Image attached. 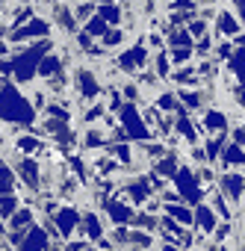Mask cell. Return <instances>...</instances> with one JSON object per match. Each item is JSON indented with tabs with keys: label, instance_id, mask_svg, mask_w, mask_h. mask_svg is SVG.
<instances>
[{
	"label": "cell",
	"instance_id": "1f68e13d",
	"mask_svg": "<svg viewBox=\"0 0 245 251\" xmlns=\"http://www.w3.org/2000/svg\"><path fill=\"white\" fill-rule=\"evenodd\" d=\"M177 130H180V136H186V139H195V130H192V124H189V118H177Z\"/></svg>",
	"mask_w": 245,
	"mask_h": 251
},
{
	"label": "cell",
	"instance_id": "4fadbf2b",
	"mask_svg": "<svg viewBox=\"0 0 245 251\" xmlns=\"http://www.w3.org/2000/svg\"><path fill=\"white\" fill-rule=\"evenodd\" d=\"M192 33L183 27H169V48H192Z\"/></svg>",
	"mask_w": 245,
	"mask_h": 251
},
{
	"label": "cell",
	"instance_id": "8d00e7d4",
	"mask_svg": "<svg viewBox=\"0 0 245 251\" xmlns=\"http://www.w3.org/2000/svg\"><path fill=\"white\" fill-rule=\"evenodd\" d=\"M24 222H30V210H21L18 216H12V219H9V227H18V225H24Z\"/></svg>",
	"mask_w": 245,
	"mask_h": 251
},
{
	"label": "cell",
	"instance_id": "8992f818",
	"mask_svg": "<svg viewBox=\"0 0 245 251\" xmlns=\"http://www.w3.org/2000/svg\"><path fill=\"white\" fill-rule=\"evenodd\" d=\"M48 33H50V21H45V18H33V21L24 24L21 30H12V42H33L36 36L45 39Z\"/></svg>",
	"mask_w": 245,
	"mask_h": 251
},
{
	"label": "cell",
	"instance_id": "7a4b0ae2",
	"mask_svg": "<svg viewBox=\"0 0 245 251\" xmlns=\"http://www.w3.org/2000/svg\"><path fill=\"white\" fill-rule=\"evenodd\" d=\"M3 118L12 121V124H30V121L36 118L33 103H30L9 80L3 83Z\"/></svg>",
	"mask_w": 245,
	"mask_h": 251
},
{
	"label": "cell",
	"instance_id": "52a82bcc",
	"mask_svg": "<svg viewBox=\"0 0 245 251\" xmlns=\"http://www.w3.org/2000/svg\"><path fill=\"white\" fill-rule=\"evenodd\" d=\"M74 86H77L80 98H95L100 92V86H98V80H95V74L89 68H77L74 71Z\"/></svg>",
	"mask_w": 245,
	"mask_h": 251
},
{
	"label": "cell",
	"instance_id": "d4e9b609",
	"mask_svg": "<svg viewBox=\"0 0 245 251\" xmlns=\"http://www.w3.org/2000/svg\"><path fill=\"white\" fill-rule=\"evenodd\" d=\"M83 225H86V233H89L92 239H100L103 227H100V219H98L95 213H86V216H83Z\"/></svg>",
	"mask_w": 245,
	"mask_h": 251
},
{
	"label": "cell",
	"instance_id": "8fae6325",
	"mask_svg": "<svg viewBox=\"0 0 245 251\" xmlns=\"http://www.w3.org/2000/svg\"><path fill=\"white\" fill-rule=\"evenodd\" d=\"M53 21H56L62 30H68V33L77 30V24H80L77 15H74V9H68L65 3H56V6H53Z\"/></svg>",
	"mask_w": 245,
	"mask_h": 251
},
{
	"label": "cell",
	"instance_id": "484cf974",
	"mask_svg": "<svg viewBox=\"0 0 245 251\" xmlns=\"http://www.w3.org/2000/svg\"><path fill=\"white\" fill-rule=\"evenodd\" d=\"M172 62L177 65V68H183L186 62H189V56H192V48H172Z\"/></svg>",
	"mask_w": 245,
	"mask_h": 251
},
{
	"label": "cell",
	"instance_id": "7402d4cb",
	"mask_svg": "<svg viewBox=\"0 0 245 251\" xmlns=\"http://www.w3.org/2000/svg\"><path fill=\"white\" fill-rule=\"evenodd\" d=\"M86 33H89L92 39H103V36L109 33V24H106V21H103L100 15H95V18H92V21L86 24Z\"/></svg>",
	"mask_w": 245,
	"mask_h": 251
},
{
	"label": "cell",
	"instance_id": "d6986e66",
	"mask_svg": "<svg viewBox=\"0 0 245 251\" xmlns=\"http://www.w3.org/2000/svg\"><path fill=\"white\" fill-rule=\"evenodd\" d=\"M221 189H224V192H230L233 198H239V195H242V189H245V180H242L239 175H224V177H221Z\"/></svg>",
	"mask_w": 245,
	"mask_h": 251
},
{
	"label": "cell",
	"instance_id": "5b68a950",
	"mask_svg": "<svg viewBox=\"0 0 245 251\" xmlns=\"http://www.w3.org/2000/svg\"><path fill=\"white\" fill-rule=\"evenodd\" d=\"M174 186H177V195H183L189 204H201L204 192H201V186L195 183V175H192L189 169H180V172L174 175Z\"/></svg>",
	"mask_w": 245,
	"mask_h": 251
},
{
	"label": "cell",
	"instance_id": "2e32d148",
	"mask_svg": "<svg viewBox=\"0 0 245 251\" xmlns=\"http://www.w3.org/2000/svg\"><path fill=\"white\" fill-rule=\"evenodd\" d=\"M204 127H210V130H227V115L221 109H207L204 112Z\"/></svg>",
	"mask_w": 245,
	"mask_h": 251
},
{
	"label": "cell",
	"instance_id": "ba28073f",
	"mask_svg": "<svg viewBox=\"0 0 245 251\" xmlns=\"http://www.w3.org/2000/svg\"><path fill=\"white\" fill-rule=\"evenodd\" d=\"M216 36H239V30H242V21L233 15V12H227V9H221L219 15H216Z\"/></svg>",
	"mask_w": 245,
	"mask_h": 251
},
{
	"label": "cell",
	"instance_id": "9c48e42d",
	"mask_svg": "<svg viewBox=\"0 0 245 251\" xmlns=\"http://www.w3.org/2000/svg\"><path fill=\"white\" fill-rule=\"evenodd\" d=\"M45 248H48V230L33 225L27 230V239L21 242V251H45Z\"/></svg>",
	"mask_w": 245,
	"mask_h": 251
},
{
	"label": "cell",
	"instance_id": "ffe728a7",
	"mask_svg": "<svg viewBox=\"0 0 245 251\" xmlns=\"http://www.w3.org/2000/svg\"><path fill=\"white\" fill-rule=\"evenodd\" d=\"M227 65H230V71L236 74V80H239V83H245V48H236V53L230 56V62H227Z\"/></svg>",
	"mask_w": 245,
	"mask_h": 251
},
{
	"label": "cell",
	"instance_id": "ab89813d",
	"mask_svg": "<svg viewBox=\"0 0 245 251\" xmlns=\"http://www.w3.org/2000/svg\"><path fill=\"white\" fill-rule=\"evenodd\" d=\"M124 98H127V100L139 98V92H136V86H133V83H130V86H124Z\"/></svg>",
	"mask_w": 245,
	"mask_h": 251
},
{
	"label": "cell",
	"instance_id": "e575fe53",
	"mask_svg": "<svg viewBox=\"0 0 245 251\" xmlns=\"http://www.w3.org/2000/svg\"><path fill=\"white\" fill-rule=\"evenodd\" d=\"M18 148H21V151H27V154H36V151H39V142H36V139H30V136H24V139H18Z\"/></svg>",
	"mask_w": 245,
	"mask_h": 251
},
{
	"label": "cell",
	"instance_id": "603a6c76",
	"mask_svg": "<svg viewBox=\"0 0 245 251\" xmlns=\"http://www.w3.org/2000/svg\"><path fill=\"white\" fill-rule=\"evenodd\" d=\"M124 39H127V36H124V30H121V27H109V33L100 39V45L109 50V48H118V45H124Z\"/></svg>",
	"mask_w": 245,
	"mask_h": 251
},
{
	"label": "cell",
	"instance_id": "7bdbcfd3",
	"mask_svg": "<svg viewBox=\"0 0 245 251\" xmlns=\"http://www.w3.org/2000/svg\"><path fill=\"white\" fill-rule=\"evenodd\" d=\"M239 100H242V103H245V89H242V95H239Z\"/></svg>",
	"mask_w": 245,
	"mask_h": 251
},
{
	"label": "cell",
	"instance_id": "4316f807",
	"mask_svg": "<svg viewBox=\"0 0 245 251\" xmlns=\"http://www.w3.org/2000/svg\"><path fill=\"white\" fill-rule=\"evenodd\" d=\"M130 195H133L136 204H142V201L148 198V180H133V183H130Z\"/></svg>",
	"mask_w": 245,
	"mask_h": 251
},
{
	"label": "cell",
	"instance_id": "7dc6e473",
	"mask_svg": "<svg viewBox=\"0 0 245 251\" xmlns=\"http://www.w3.org/2000/svg\"><path fill=\"white\" fill-rule=\"evenodd\" d=\"M242 233H245V230H242Z\"/></svg>",
	"mask_w": 245,
	"mask_h": 251
},
{
	"label": "cell",
	"instance_id": "f546056e",
	"mask_svg": "<svg viewBox=\"0 0 245 251\" xmlns=\"http://www.w3.org/2000/svg\"><path fill=\"white\" fill-rule=\"evenodd\" d=\"M169 12H195V0H172Z\"/></svg>",
	"mask_w": 245,
	"mask_h": 251
},
{
	"label": "cell",
	"instance_id": "b9f144b4",
	"mask_svg": "<svg viewBox=\"0 0 245 251\" xmlns=\"http://www.w3.org/2000/svg\"><path fill=\"white\" fill-rule=\"evenodd\" d=\"M89 3H98V6H106V3H112V0H89Z\"/></svg>",
	"mask_w": 245,
	"mask_h": 251
},
{
	"label": "cell",
	"instance_id": "ac0fdd59",
	"mask_svg": "<svg viewBox=\"0 0 245 251\" xmlns=\"http://www.w3.org/2000/svg\"><path fill=\"white\" fill-rule=\"evenodd\" d=\"M98 15H100L109 27H118V24H121V15H124V12H121L115 3H106V6H98Z\"/></svg>",
	"mask_w": 245,
	"mask_h": 251
},
{
	"label": "cell",
	"instance_id": "ee69618b",
	"mask_svg": "<svg viewBox=\"0 0 245 251\" xmlns=\"http://www.w3.org/2000/svg\"><path fill=\"white\" fill-rule=\"evenodd\" d=\"M204 3H219V0H204Z\"/></svg>",
	"mask_w": 245,
	"mask_h": 251
},
{
	"label": "cell",
	"instance_id": "d590c367",
	"mask_svg": "<svg viewBox=\"0 0 245 251\" xmlns=\"http://www.w3.org/2000/svg\"><path fill=\"white\" fill-rule=\"evenodd\" d=\"M100 142H103V136H100L98 130H89V136H86L83 145H86V148H95V145H100Z\"/></svg>",
	"mask_w": 245,
	"mask_h": 251
},
{
	"label": "cell",
	"instance_id": "7c38bea8",
	"mask_svg": "<svg viewBox=\"0 0 245 251\" xmlns=\"http://www.w3.org/2000/svg\"><path fill=\"white\" fill-rule=\"evenodd\" d=\"M77 222H80V213H77L74 207H62V210L56 213V225H59V233H62V236H68V233L77 227Z\"/></svg>",
	"mask_w": 245,
	"mask_h": 251
},
{
	"label": "cell",
	"instance_id": "bcb514c9",
	"mask_svg": "<svg viewBox=\"0 0 245 251\" xmlns=\"http://www.w3.org/2000/svg\"><path fill=\"white\" fill-rule=\"evenodd\" d=\"M106 251H109V248H106Z\"/></svg>",
	"mask_w": 245,
	"mask_h": 251
},
{
	"label": "cell",
	"instance_id": "3957f363",
	"mask_svg": "<svg viewBox=\"0 0 245 251\" xmlns=\"http://www.w3.org/2000/svg\"><path fill=\"white\" fill-rule=\"evenodd\" d=\"M118 115H121V124H124V130H127L130 139H139V142H148L151 139L145 121H142V115H139V109L133 103H124V106L118 109Z\"/></svg>",
	"mask_w": 245,
	"mask_h": 251
},
{
	"label": "cell",
	"instance_id": "836d02e7",
	"mask_svg": "<svg viewBox=\"0 0 245 251\" xmlns=\"http://www.w3.org/2000/svg\"><path fill=\"white\" fill-rule=\"evenodd\" d=\"M180 98H183L192 109H198V106H201V92H180Z\"/></svg>",
	"mask_w": 245,
	"mask_h": 251
},
{
	"label": "cell",
	"instance_id": "6da1fadb",
	"mask_svg": "<svg viewBox=\"0 0 245 251\" xmlns=\"http://www.w3.org/2000/svg\"><path fill=\"white\" fill-rule=\"evenodd\" d=\"M48 50H50V42L48 39H42L39 45H30V48H24L21 53H15L12 59H3V74H15V80H21V83H27V80H33L36 74H39V65H42V59L48 56Z\"/></svg>",
	"mask_w": 245,
	"mask_h": 251
},
{
	"label": "cell",
	"instance_id": "cb8c5ba5",
	"mask_svg": "<svg viewBox=\"0 0 245 251\" xmlns=\"http://www.w3.org/2000/svg\"><path fill=\"white\" fill-rule=\"evenodd\" d=\"M198 74H201L198 68H186V65H183V68H177V71L172 74V80H174L177 86H183V83H195V80H198Z\"/></svg>",
	"mask_w": 245,
	"mask_h": 251
},
{
	"label": "cell",
	"instance_id": "f1b7e54d",
	"mask_svg": "<svg viewBox=\"0 0 245 251\" xmlns=\"http://www.w3.org/2000/svg\"><path fill=\"white\" fill-rule=\"evenodd\" d=\"M207 27H210V21H204V18H192V21H189V33H192L195 39H204V36H207Z\"/></svg>",
	"mask_w": 245,
	"mask_h": 251
},
{
	"label": "cell",
	"instance_id": "30bf717a",
	"mask_svg": "<svg viewBox=\"0 0 245 251\" xmlns=\"http://www.w3.org/2000/svg\"><path fill=\"white\" fill-rule=\"evenodd\" d=\"M103 210L112 216V222H118V225H124V222H130L133 219V207L130 204H121V201H103Z\"/></svg>",
	"mask_w": 245,
	"mask_h": 251
},
{
	"label": "cell",
	"instance_id": "277c9868",
	"mask_svg": "<svg viewBox=\"0 0 245 251\" xmlns=\"http://www.w3.org/2000/svg\"><path fill=\"white\" fill-rule=\"evenodd\" d=\"M118 68H121V71H130V74H136V71L148 68V48H145V42H142V39H139V42H133V48H127L124 53L118 56Z\"/></svg>",
	"mask_w": 245,
	"mask_h": 251
},
{
	"label": "cell",
	"instance_id": "4dcf8cb0",
	"mask_svg": "<svg viewBox=\"0 0 245 251\" xmlns=\"http://www.w3.org/2000/svg\"><path fill=\"white\" fill-rule=\"evenodd\" d=\"M15 204H18V201H15V195H3V207H0V213H3V219H6V222H9V216L15 213Z\"/></svg>",
	"mask_w": 245,
	"mask_h": 251
},
{
	"label": "cell",
	"instance_id": "9a60e30c",
	"mask_svg": "<svg viewBox=\"0 0 245 251\" xmlns=\"http://www.w3.org/2000/svg\"><path fill=\"white\" fill-rule=\"evenodd\" d=\"M59 71H62V56L59 53H48L42 59V65H39V74L42 77H56Z\"/></svg>",
	"mask_w": 245,
	"mask_h": 251
},
{
	"label": "cell",
	"instance_id": "5bb4252c",
	"mask_svg": "<svg viewBox=\"0 0 245 251\" xmlns=\"http://www.w3.org/2000/svg\"><path fill=\"white\" fill-rule=\"evenodd\" d=\"M195 225L201 227V230H216V213L207 207V204H198V210H195Z\"/></svg>",
	"mask_w": 245,
	"mask_h": 251
},
{
	"label": "cell",
	"instance_id": "e0dca14e",
	"mask_svg": "<svg viewBox=\"0 0 245 251\" xmlns=\"http://www.w3.org/2000/svg\"><path fill=\"white\" fill-rule=\"evenodd\" d=\"M221 160H224V166H245V151H242V145H227L224 151H221Z\"/></svg>",
	"mask_w": 245,
	"mask_h": 251
},
{
	"label": "cell",
	"instance_id": "44dd1931",
	"mask_svg": "<svg viewBox=\"0 0 245 251\" xmlns=\"http://www.w3.org/2000/svg\"><path fill=\"white\" fill-rule=\"evenodd\" d=\"M166 213H169L172 219L183 222V225H192V222H195V213L186 210V207H180V204H166Z\"/></svg>",
	"mask_w": 245,
	"mask_h": 251
},
{
	"label": "cell",
	"instance_id": "60d3db41",
	"mask_svg": "<svg viewBox=\"0 0 245 251\" xmlns=\"http://www.w3.org/2000/svg\"><path fill=\"white\" fill-rule=\"evenodd\" d=\"M236 9H239V21H242V24H245V0H242V3H239V6H236Z\"/></svg>",
	"mask_w": 245,
	"mask_h": 251
},
{
	"label": "cell",
	"instance_id": "f35d334b",
	"mask_svg": "<svg viewBox=\"0 0 245 251\" xmlns=\"http://www.w3.org/2000/svg\"><path fill=\"white\" fill-rule=\"evenodd\" d=\"M213 207H216V213H221V216H230V210H227V207H224V201H221V198H219V195H216V198H213Z\"/></svg>",
	"mask_w": 245,
	"mask_h": 251
},
{
	"label": "cell",
	"instance_id": "74e56055",
	"mask_svg": "<svg viewBox=\"0 0 245 251\" xmlns=\"http://www.w3.org/2000/svg\"><path fill=\"white\" fill-rule=\"evenodd\" d=\"M115 154H118V160H121V163H130V148H127V145H118V148H115Z\"/></svg>",
	"mask_w": 245,
	"mask_h": 251
},
{
	"label": "cell",
	"instance_id": "f6af8a7d",
	"mask_svg": "<svg viewBox=\"0 0 245 251\" xmlns=\"http://www.w3.org/2000/svg\"><path fill=\"white\" fill-rule=\"evenodd\" d=\"M230 3H236V6H239V3H242V0H230Z\"/></svg>",
	"mask_w": 245,
	"mask_h": 251
},
{
	"label": "cell",
	"instance_id": "d6a6232c",
	"mask_svg": "<svg viewBox=\"0 0 245 251\" xmlns=\"http://www.w3.org/2000/svg\"><path fill=\"white\" fill-rule=\"evenodd\" d=\"M169 59H172L169 53H163V50L157 53V71H160V77H169Z\"/></svg>",
	"mask_w": 245,
	"mask_h": 251
},
{
	"label": "cell",
	"instance_id": "83f0119b",
	"mask_svg": "<svg viewBox=\"0 0 245 251\" xmlns=\"http://www.w3.org/2000/svg\"><path fill=\"white\" fill-rule=\"evenodd\" d=\"M0 175H3V180H0V189H3V195H9L15 189V175L9 172V166L3 163V169H0Z\"/></svg>",
	"mask_w": 245,
	"mask_h": 251
}]
</instances>
